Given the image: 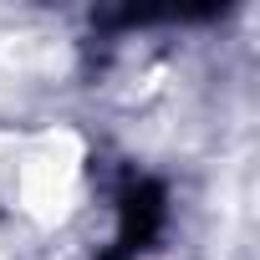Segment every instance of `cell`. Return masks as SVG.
<instances>
[{"label": "cell", "mask_w": 260, "mask_h": 260, "mask_svg": "<svg viewBox=\"0 0 260 260\" xmlns=\"http://www.w3.org/2000/svg\"><path fill=\"white\" fill-rule=\"evenodd\" d=\"M97 184L92 138L77 122H41L11 138V153L0 164V189L6 204L36 224V230H67Z\"/></svg>", "instance_id": "6da1fadb"}]
</instances>
